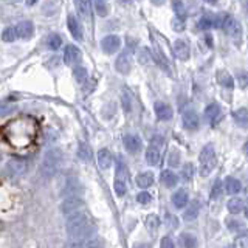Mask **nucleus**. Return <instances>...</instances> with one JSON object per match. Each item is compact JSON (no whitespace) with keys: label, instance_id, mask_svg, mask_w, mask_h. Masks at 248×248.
I'll return each instance as SVG.
<instances>
[{"label":"nucleus","instance_id":"1","mask_svg":"<svg viewBox=\"0 0 248 248\" xmlns=\"http://www.w3.org/2000/svg\"><path fill=\"white\" fill-rule=\"evenodd\" d=\"M67 231H68V236L76 240L89 239V236H92L93 231H95V227H93L92 222L89 220V217L84 213L75 211L67 220Z\"/></svg>","mask_w":248,"mask_h":248},{"label":"nucleus","instance_id":"2","mask_svg":"<svg viewBox=\"0 0 248 248\" xmlns=\"http://www.w3.org/2000/svg\"><path fill=\"white\" fill-rule=\"evenodd\" d=\"M199 161H200V175L202 177H208L213 172V169L216 168V152L214 147L211 144H206L203 149H202L199 155Z\"/></svg>","mask_w":248,"mask_h":248},{"label":"nucleus","instance_id":"3","mask_svg":"<svg viewBox=\"0 0 248 248\" xmlns=\"http://www.w3.org/2000/svg\"><path fill=\"white\" fill-rule=\"evenodd\" d=\"M61 160H62L61 152L58 149H50L48 152L45 154L44 161H42V166H41L42 174L44 175H53L54 170L58 169Z\"/></svg>","mask_w":248,"mask_h":248},{"label":"nucleus","instance_id":"4","mask_svg":"<svg viewBox=\"0 0 248 248\" xmlns=\"http://www.w3.org/2000/svg\"><path fill=\"white\" fill-rule=\"evenodd\" d=\"M161 144H163L161 137H155L152 144L147 147V151H146V161H147V165H149V166L158 165V161H160V146Z\"/></svg>","mask_w":248,"mask_h":248},{"label":"nucleus","instance_id":"5","mask_svg":"<svg viewBox=\"0 0 248 248\" xmlns=\"http://www.w3.org/2000/svg\"><path fill=\"white\" fill-rule=\"evenodd\" d=\"M191 54V45L186 39H177L174 44V56L180 61H186Z\"/></svg>","mask_w":248,"mask_h":248},{"label":"nucleus","instance_id":"6","mask_svg":"<svg viewBox=\"0 0 248 248\" xmlns=\"http://www.w3.org/2000/svg\"><path fill=\"white\" fill-rule=\"evenodd\" d=\"M120 46H121V39L115 34L106 36L103 41H101V48H103V51L107 54H112L115 51H118Z\"/></svg>","mask_w":248,"mask_h":248},{"label":"nucleus","instance_id":"7","mask_svg":"<svg viewBox=\"0 0 248 248\" xmlns=\"http://www.w3.org/2000/svg\"><path fill=\"white\" fill-rule=\"evenodd\" d=\"M115 68L116 72H120L123 75H127L132 68V56L129 51H123L115 61Z\"/></svg>","mask_w":248,"mask_h":248},{"label":"nucleus","instance_id":"8","mask_svg":"<svg viewBox=\"0 0 248 248\" xmlns=\"http://www.w3.org/2000/svg\"><path fill=\"white\" fill-rule=\"evenodd\" d=\"M154 108H155V113H157V118L161 120V121H169L170 118H172V115H174L172 107H170L169 104H166V103H163V101H157L155 106H154Z\"/></svg>","mask_w":248,"mask_h":248},{"label":"nucleus","instance_id":"9","mask_svg":"<svg viewBox=\"0 0 248 248\" xmlns=\"http://www.w3.org/2000/svg\"><path fill=\"white\" fill-rule=\"evenodd\" d=\"M205 115H206V118H208V121H209L211 126H216V124L219 123L222 120V116H223L222 115V108H220V106L217 104V103L209 104L206 107V110H205Z\"/></svg>","mask_w":248,"mask_h":248},{"label":"nucleus","instance_id":"10","mask_svg":"<svg viewBox=\"0 0 248 248\" xmlns=\"http://www.w3.org/2000/svg\"><path fill=\"white\" fill-rule=\"evenodd\" d=\"M220 27L223 28V31L227 34L232 36V34H236L237 31H239V22L232 17V16L230 14H225L222 16V23H220Z\"/></svg>","mask_w":248,"mask_h":248},{"label":"nucleus","instance_id":"11","mask_svg":"<svg viewBox=\"0 0 248 248\" xmlns=\"http://www.w3.org/2000/svg\"><path fill=\"white\" fill-rule=\"evenodd\" d=\"M16 33H17V37H22V39H31L34 34V25L33 22L30 20H23L20 23L16 25Z\"/></svg>","mask_w":248,"mask_h":248},{"label":"nucleus","instance_id":"12","mask_svg":"<svg viewBox=\"0 0 248 248\" xmlns=\"http://www.w3.org/2000/svg\"><path fill=\"white\" fill-rule=\"evenodd\" d=\"M123 143H124V147H126L130 154H135L141 149V140L137 135H126L123 140Z\"/></svg>","mask_w":248,"mask_h":248},{"label":"nucleus","instance_id":"13","mask_svg":"<svg viewBox=\"0 0 248 248\" xmlns=\"http://www.w3.org/2000/svg\"><path fill=\"white\" fill-rule=\"evenodd\" d=\"M222 23V16L220 17H214V16H203L200 20H199V28L200 30H209V28H214V27H220Z\"/></svg>","mask_w":248,"mask_h":248},{"label":"nucleus","instance_id":"14","mask_svg":"<svg viewBox=\"0 0 248 248\" xmlns=\"http://www.w3.org/2000/svg\"><path fill=\"white\" fill-rule=\"evenodd\" d=\"M67 25H68L70 33H72V36L76 39V41H82V30H81L79 22H78V19L75 17V16H72V14L68 16Z\"/></svg>","mask_w":248,"mask_h":248},{"label":"nucleus","instance_id":"15","mask_svg":"<svg viewBox=\"0 0 248 248\" xmlns=\"http://www.w3.org/2000/svg\"><path fill=\"white\" fill-rule=\"evenodd\" d=\"M79 56H81V51L78 46H75V45L65 46V51H64V62L65 64H68V65L75 64V62L79 59Z\"/></svg>","mask_w":248,"mask_h":248},{"label":"nucleus","instance_id":"16","mask_svg":"<svg viewBox=\"0 0 248 248\" xmlns=\"http://www.w3.org/2000/svg\"><path fill=\"white\" fill-rule=\"evenodd\" d=\"M183 124H185V127L186 129H189V130H196L199 127V116L196 112H192V110H188V112H185L183 113Z\"/></svg>","mask_w":248,"mask_h":248},{"label":"nucleus","instance_id":"17","mask_svg":"<svg viewBox=\"0 0 248 248\" xmlns=\"http://www.w3.org/2000/svg\"><path fill=\"white\" fill-rule=\"evenodd\" d=\"M112 161H113V158H112V154L108 149H101L98 152V165L101 169H108L112 166Z\"/></svg>","mask_w":248,"mask_h":248},{"label":"nucleus","instance_id":"18","mask_svg":"<svg viewBox=\"0 0 248 248\" xmlns=\"http://www.w3.org/2000/svg\"><path fill=\"white\" fill-rule=\"evenodd\" d=\"M227 208L231 214H240V213H244V209H245V202L239 197H232L228 200Z\"/></svg>","mask_w":248,"mask_h":248},{"label":"nucleus","instance_id":"19","mask_svg":"<svg viewBox=\"0 0 248 248\" xmlns=\"http://www.w3.org/2000/svg\"><path fill=\"white\" fill-rule=\"evenodd\" d=\"M186 205H188V203H186ZM199 213H200V205H199L197 200H194V202H191V203L188 205V209H186V211L183 213V219L191 222L194 219H197Z\"/></svg>","mask_w":248,"mask_h":248},{"label":"nucleus","instance_id":"20","mask_svg":"<svg viewBox=\"0 0 248 248\" xmlns=\"http://www.w3.org/2000/svg\"><path fill=\"white\" fill-rule=\"evenodd\" d=\"M223 188H225V192H228V194H237L242 189V183L234 177H228L227 180H225Z\"/></svg>","mask_w":248,"mask_h":248},{"label":"nucleus","instance_id":"21","mask_svg":"<svg viewBox=\"0 0 248 248\" xmlns=\"http://www.w3.org/2000/svg\"><path fill=\"white\" fill-rule=\"evenodd\" d=\"M82 206V200L81 199H67L64 203H62V211H64L65 214H72L75 213L78 208H81Z\"/></svg>","mask_w":248,"mask_h":248},{"label":"nucleus","instance_id":"22","mask_svg":"<svg viewBox=\"0 0 248 248\" xmlns=\"http://www.w3.org/2000/svg\"><path fill=\"white\" fill-rule=\"evenodd\" d=\"M217 82H219L222 87H225V89H232V87H234L232 76L228 72H225V70H219V72H217Z\"/></svg>","mask_w":248,"mask_h":248},{"label":"nucleus","instance_id":"23","mask_svg":"<svg viewBox=\"0 0 248 248\" xmlns=\"http://www.w3.org/2000/svg\"><path fill=\"white\" fill-rule=\"evenodd\" d=\"M161 182L165 186H168V188H174V186L178 183V177L175 175V172H172V170H163L161 172Z\"/></svg>","mask_w":248,"mask_h":248},{"label":"nucleus","instance_id":"24","mask_svg":"<svg viewBox=\"0 0 248 248\" xmlns=\"http://www.w3.org/2000/svg\"><path fill=\"white\" fill-rule=\"evenodd\" d=\"M186 203H188V194H186L183 189H180V191H177L174 196H172V205L175 206V208H185L186 206Z\"/></svg>","mask_w":248,"mask_h":248},{"label":"nucleus","instance_id":"25","mask_svg":"<svg viewBox=\"0 0 248 248\" xmlns=\"http://www.w3.org/2000/svg\"><path fill=\"white\" fill-rule=\"evenodd\" d=\"M75 3L78 6V11H79V14L82 16L84 19H90V0H75Z\"/></svg>","mask_w":248,"mask_h":248},{"label":"nucleus","instance_id":"26","mask_svg":"<svg viewBox=\"0 0 248 248\" xmlns=\"http://www.w3.org/2000/svg\"><path fill=\"white\" fill-rule=\"evenodd\" d=\"M154 183V174L152 172H141L137 177V185L140 188H149Z\"/></svg>","mask_w":248,"mask_h":248},{"label":"nucleus","instance_id":"27","mask_svg":"<svg viewBox=\"0 0 248 248\" xmlns=\"http://www.w3.org/2000/svg\"><path fill=\"white\" fill-rule=\"evenodd\" d=\"M232 118H234V121L239 124L240 127H247L248 124V113H247V108H239V110H236L234 113H232Z\"/></svg>","mask_w":248,"mask_h":248},{"label":"nucleus","instance_id":"28","mask_svg":"<svg viewBox=\"0 0 248 248\" xmlns=\"http://www.w3.org/2000/svg\"><path fill=\"white\" fill-rule=\"evenodd\" d=\"M93 5H95V10L101 17H106L108 14V6L106 3V0H93Z\"/></svg>","mask_w":248,"mask_h":248},{"label":"nucleus","instance_id":"29","mask_svg":"<svg viewBox=\"0 0 248 248\" xmlns=\"http://www.w3.org/2000/svg\"><path fill=\"white\" fill-rule=\"evenodd\" d=\"M113 189L116 192V196H124L126 194V189H127V186H126V180H123V178H116L115 183H113Z\"/></svg>","mask_w":248,"mask_h":248},{"label":"nucleus","instance_id":"30","mask_svg":"<svg viewBox=\"0 0 248 248\" xmlns=\"http://www.w3.org/2000/svg\"><path fill=\"white\" fill-rule=\"evenodd\" d=\"M2 39L5 42H13L17 39V33H16V27H8L3 33H2Z\"/></svg>","mask_w":248,"mask_h":248},{"label":"nucleus","instance_id":"31","mask_svg":"<svg viewBox=\"0 0 248 248\" xmlns=\"http://www.w3.org/2000/svg\"><path fill=\"white\" fill-rule=\"evenodd\" d=\"M46 44H48V46L51 50H58L59 46H61V44H62V39H61V36L59 34H50L48 36V39H46Z\"/></svg>","mask_w":248,"mask_h":248},{"label":"nucleus","instance_id":"32","mask_svg":"<svg viewBox=\"0 0 248 248\" xmlns=\"http://www.w3.org/2000/svg\"><path fill=\"white\" fill-rule=\"evenodd\" d=\"M180 244L183 247H196L197 245V240L192 234H188V232H183L180 236Z\"/></svg>","mask_w":248,"mask_h":248},{"label":"nucleus","instance_id":"33","mask_svg":"<svg viewBox=\"0 0 248 248\" xmlns=\"http://www.w3.org/2000/svg\"><path fill=\"white\" fill-rule=\"evenodd\" d=\"M78 155L84 160V161H90L92 160V152L90 147L87 144H79V151H78Z\"/></svg>","mask_w":248,"mask_h":248},{"label":"nucleus","instance_id":"34","mask_svg":"<svg viewBox=\"0 0 248 248\" xmlns=\"http://www.w3.org/2000/svg\"><path fill=\"white\" fill-rule=\"evenodd\" d=\"M158 225H160V220H158V217L157 216H147L146 217V227L149 228V230H157L158 228Z\"/></svg>","mask_w":248,"mask_h":248},{"label":"nucleus","instance_id":"35","mask_svg":"<svg viewBox=\"0 0 248 248\" xmlns=\"http://www.w3.org/2000/svg\"><path fill=\"white\" fill-rule=\"evenodd\" d=\"M174 10H175V14H177V17H180V19H186V10H185V6L183 3L180 2V0H175L174 2Z\"/></svg>","mask_w":248,"mask_h":248},{"label":"nucleus","instance_id":"36","mask_svg":"<svg viewBox=\"0 0 248 248\" xmlns=\"http://www.w3.org/2000/svg\"><path fill=\"white\" fill-rule=\"evenodd\" d=\"M73 76H75V79L78 82H84L85 78H87V70H85L84 67H78L73 72Z\"/></svg>","mask_w":248,"mask_h":248},{"label":"nucleus","instance_id":"37","mask_svg":"<svg viewBox=\"0 0 248 248\" xmlns=\"http://www.w3.org/2000/svg\"><path fill=\"white\" fill-rule=\"evenodd\" d=\"M168 163H169V166H178V165H180V152H178V151L170 152Z\"/></svg>","mask_w":248,"mask_h":248},{"label":"nucleus","instance_id":"38","mask_svg":"<svg viewBox=\"0 0 248 248\" xmlns=\"http://www.w3.org/2000/svg\"><path fill=\"white\" fill-rule=\"evenodd\" d=\"M182 175H183L185 180H188V178H191L194 175V166H192V163H186V165L183 166Z\"/></svg>","mask_w":248,"mask_h":248},{"label":"nucleus","instance_id":"39","mask_svg":"<svg viewBox=\"0 0 248 248\" xmlns=\"http://www.w3.org/2000/svg\"><path fill=\"white\" fill-rule=\"evenodd\" d=\"M222 192H223V188H222V183L220 182H216L214 185V188L211 191V199L216 200V199H219L222 196Z\"/></svg>","mask_w":248,"mask_h":248},{"label":"nucleus","instance_id":"40","mask_svg":"<svg viewBox=\"0 0 248 248\" xmlns=\"http://www.w3.org/2000/svg\"><path fill=\"white\" fill-rule=\"evenodd\" d=\"M137 200H138V203L146 205V203H149V202L152 200V196L149 192H140L137 196Z\"/></svg>","mask_w":248,"mask_h":248},{"label":"nucleus","instance_id":"41","mask_svg":"<svg viewBox=\"0 0 248 248\" xmlns=\"http://www.w3.org/2000/svg\"><path fill=\"white\" fill-rule=\"evenodd\" d=\"M126 177H127L126 166H124L123 163H118V166H116V178H123V180H126Z\"/></svg>","mask_w":248,"mask_h":248},{"label":"nucleus","instance_id":"42","mask_svg":"<svg viewBox=\"0 0 248 248\" xmlns=\"http://www.w3.org/2000/svg\"><path fill=\"white\" fill-rule=\"evenodd\" d=\"M138 59H140V62H141V64H149V62H151V51L143 48L141 53H140Z\"/></svg>","mask_w":248,"mask_h":248},{"label":"nucleus","instance_id":"43","mask_svg":"<svg viewBox=\"0 0 248 248\" xmlns=\"http://www.w3.org/2000/svg\"><path fill=\"white\" fill-rule=\"evenodd\" d=\"M172 28H174V31H178V33H182V31L185 30V20L180 19V17H175L174 22H172Z\"/></svg>","mask_w":248,"mask_h":248},{"label":"nucleus","instance_id":"44","mask_svg":"<svg viewBox=\"0 0 248 248\" xmlns=\"http://www.w3.org/2000/svg\"><path fill=\"white\" fill-rule=\"evenodd\" d=\"M166 223H168V227H178V219L175 216H170V214H168L166 216Z\"/></svg>","mask_w":248,"mask_h":248},{"label":"nucleus","instance_id":"45","mask_svg":"<svg viewBox=\"0 0 248 248\" xmlns=\"http://www.w3.org/2000/svg\"><path fill=\"white\" fill-rule=\"evenodd\" d=\"M161 247H168V248H172L174 247V242L170 240V237H163L161 242H160Z\"/></svg>","mask_w":248,"mask_h":248},{"label":"nucleus","instance_id":"46","mask_svg":"<svg viewBox=\"0 0 248 248\" xmlns=\"http://www.w3.org/2000/svg\"><path fill=\"white\" fill-rule=\"evenodd\" d=\"M231 225H230V230H240V222H230Z\"/></svg>","mask_w":248,"mask_h":248},{"label":"nucleus","instance_id":"47","mask_svg":"<svg viewBox=\"0 0 248 248\" xmlns=\"http://www.w3.org/2000/svg\"><path fill=\"white\" fill-rule=\"evenodd\" d=\"M151 2H152L154 5H161L163 2H165V0H151Z\"/></svg>","mask_w":248,"mask_h":248},{"label":"nucleus","instance_id":"48","mask_svg":"<svg viewBox=\"0 0 248 248\" xmlns=\"http://www.w3.org/2000/svg\"><path fill=\"white\" fill-rule=\"evenodd\" d=\"M36 2H37V0H27V5H30V6H31V5H34Z\"/></svg>","mask_w":248,"mask_h":248},{"label":"nucleus","instance_id":"49","mask_svg":"<svg viewBox=\"0 0 248 248\" xmlns=\"http://www.w3.org/2000/svg\"><path fill=\"white\" fill-rule=\"evenodd\" d=\"M206 2H209V3H214V2H216V0H206Z\"/></svg>","mask_w":248,"mask_h":248}]
</instances>
